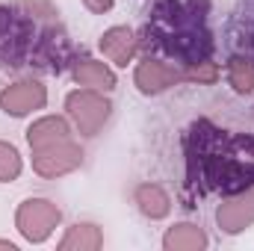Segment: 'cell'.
Returning a JSON list of instances; mask_svg holds the SVG:
<instances>
[{
  "mask_svg": "<svg viewBox=\"0 0 254 251\" xmlns=\"http://www.w3.org/2000/svg\"><path fill=\"white\" fill-rule=\"evenodd\" d=\"M136 48H139V42H136V36H133L127 27H110V30L101 36V51H104V57H110L113 63L122 65V68L136 57Z\"/></svg>",
  "mask_w": 254,
  "mask_h": 251,
  "instance_id": "cell-9",
  "label": "cell"
},
{
  "mask_svg": "<svg viewBox=\"0 0 254 251\" xmlns=\"http://www.w3.org/2000/svg\"><path fill=\"white\" fill-rule=\"evenodd\" d=\"M154 33L160 36V45L181 60L198 63L210 54V33L204 30V12H198V0H190L187 9L178 0H163L154 12Z\"/></svg>",
  "mask_w": 254,
  "mask_h": 251,
  "instance_id": "cell-2",
  "label": "cell"
},
{
  "mask_svg": "<svg viewBox=\"0 0 254 251\" xmlns=\"http://www.w3.org/2000/svg\"><path fill=\"white\" fill-rule=\"evenodd\" d=\"M228 80L237 92H254V60L249 57H231L228 63Z\"/></svg>",
  "mask_w": 254,
  "mask_h": 251,
  "instance_id": "cell-15",
  "label": "cell"
},
{
  "mask_svg": "<svg viewBox=\"0 0 254 251\" xmlns=\"http://www.w3.org/2000/svg\"><path fill=\"white\" fill-rule=\"evenodd\" d=\"M48 104V89L39 80H21L0 92V110L6 116H27Z\"/></svg>",
  "mask_w": 254,
  "mask_h": 251,
  "instance_id": "cell-6",
  "label": "cell"
},
{
  "mask_svg": "<svg viewBox=\"0 0 254 251\" xmlns=\"http://www.w3.org/2000/svg\"><path fill=\"white\" fill-rule=\"evenodd\" d=\"M65 110H68V119L74 122V127L83 133V136H95L101 127L107 125L110 119V101L104 95H98L95 89H80V92H71L65 98Z\"/></svg>",
  "mask_w": 254,
  "mask_h": 251,
  "instance_id": "cell-4",
  "label": "cell"
},
{
  "mask_svg": "<svg viewBox=\"0 0 254 251\" xmlns=\"http://www.w3.org/2000/svg\"><path fill=\"white\" fill-rule=\"evenodd\" d=\"M74 80L86 89H95V92H113L116 89V74L104 63H95V60H83V63L74 65Z\"/></svg>",
  "mask_w": 254,
  "mask_h": 251,
  "instance_id": "cell-11",
  "label": "cell"
},
{
  "mask_svg": "<svg viewBox=\"0 0 254 251\" xmlns=\"http://www.w3.org/2000/svg\"><path fill=\"white\" fill-rule=\"evenodd\" d=\"M163 246L169 251H198V249H207V234H204L198 225L181 222V225H175V228L166 234Z\"/></svg>",
  "mask_w": 254,
  "mask_h": 251,
  "instance_id": "cell-12",
  "label": "cell"
},
{
  "mask_svg": "<svg viewBox=\"0 0 254 251\" xmlns=\"http://www.w3.org/2000/svg\"><path fill=\"white\" fill-rule=\"evenodd\" d=\"M80 163H83V151H80V145H74L71 139L33 151V169H36V175H42V178L68 175V172H74Z\"/></svg>",
  "mask_w": 254,
  "mask_h": 251,
  "instance_id": "cell-5",
  "label": "cell"
},
{
  "mask_svg": "<svg viewBox=\"0 0 254 251\" xmlns=\"http://www.w3.org/2000/svg\"><path fill=\"white\" fill-rule=\"evenodd\" d=\"M136 204H139V210H142L148 219H163V216H169V210H172L169 195L160 187H154V184H142V187L136 189Z\"/></svg>",
  "mask_w": 254,
  "mask_h": 251,
  "instance_id": "cell-13",
  "label": "cell"
},
{
  "mask_svg": "<svg viewBox=\"0 0 254 251\" xmlns=\"http://www.w3.org/2000/svg\"><path fill=\"white\" fill-rule=\"evenodd\" d=\"M216 222L225 234H240L254 222V187L243 189L240 195L228 198L225 204H219L216 210Z\"/></svg>",
  "mask_w": 254,
  "mask_h": 251,
  "instance_id": "cell-7",
  "label": "cell"
},
{
  "mask_svg": "<svg viewBox=\"0 0 254 251\" xmlns=\"http://www.w3.org/2000/svg\"><path fill=\"white\" fill-rule=\"evenodd\" d=\"M133 80H136L139 92H145V95H160V92H166L169 86L181 83V80H184V71L175 68V65H169V63H160V60H151V57H148L145 63H139Z\"/></svg>",
  "mask_w": 254,
  "mask_h": 251,
  "instance_id": "cell-8",
  "label": "cell"
},
{
  "mask_svg": "<svg viewBox=\"0 0 254 251\" xmlns=\"http://www.w3.org/2000/svg\"><path fill=\"white\" fill-rule=\"evenodd\" d=\"M65 139H71V127L60 116H45V119L33 122V127L27 130V142H30L33 151L57 145V142H65Z\"/></svg>",
  "mask_w": 254,
  "mask_h": 251,
  "instance_id": "cell-10",
  "label": "cell"
},
{
  "mask_svg": "<svg viewBox=\"0 0 254 251\" xmlns=\"http://www.w3.org/2000/svg\"><path fill=\"white\" fill-rule=\"evenodd\" d=\"M216 77H219V68L207 60L190 63V68L184 71V80H195V83H216Z\"/></svg>",
  "mask_w": 254,
  "mask_h": 251,
  "instance_id": "cell-17",
  "label": "cell"
},
{
  "mask_svg": "<svg viewBox=\"0 0 254 251\" xmlns=\"http://www.w3.org/2000/svg\"><path fill=\"white\" fill-rule=\"evenodd\" d=\"M204 133V125L192 130L201 139L198 151L190 157L192 184H204V189L243 192L254 184V139L252 136H228L222 130Z\"/></svg>",
  "mask_w": 254,
  "mask_h": 251,
  "instance_id": "cell-1",
  "label": "cell"
},
{
  "mask_svg": "<svg viewBox=\"0 0 254 251\" xmlns=\"http://www.w3.org/2000/svg\"><path fill=\"white\" fill-rule=\"evenodd\" d=\"M60 219H63V210L48 198H27L15 213V225L27 243H45L60 225Z\"/></svg>",
  "mask_w": 254,
  "mask_h": 251,
  "instance_id": "cell-3",
  "label": "cell"
},
{
  "mask_svg": "<svg viewBox=\"0 0 254 251\" xmlns=\"http://www.w3.org/2000/svg\"><path fill=\"white\" fill-rule=\"evenodd\" d=\"M83 3H86L95 15H104V12H110V9H113V3H116V0H83Z\"/></svg>",
  "mask_w": 254,
  "mask_h": 251,
  "instance_id": "cell-18",
  "label": "cell"
},
{
  "mask_svg": "<svg viewBox=\"0 0 254 251\" xmlns=\"http://www.w3.org/2000/svg\"><path fill=\"white\" fill-rule=\"evenodd\" d=\"M104 246V234L95 225H74L63 237L60 249L63 251H95Z\"/></svg>",
  "mask_w": 254,
  "mask_h": 251,
  "instance_id": "cell-14",
  "label": "cell"
},
{
  "mask_svg": "<svg viewBox=\"0 0 254 251\" xmlns=\"http://www.w3.org/2000/svg\"><path fill=\"white\" fill-rule=\"evenodd\" d=\"M21 175V154L15 151V145L0 142V181L9 184Z\"/></svg>",
  "mask_w": 254,
  "mask_h": 251,
  "instance_id": "cell-16",
  "label": "cell"
},
{
  "mask_svg": "<svg viewBox=\"0 0 254 251\" xmlns=\"http://www.w3.org/2000/svg\"><path fill=\"white\" fill-rule=\"evenodd\" d=\"M0 249H9V251H15V246H12V243H6V240H0Z\"/></svg>",
  "mask_w": 254,
  "mask_h": 251,
  "instance_id": "cell-19",
  "label": "cell"
}]
</instances>
